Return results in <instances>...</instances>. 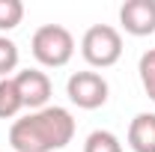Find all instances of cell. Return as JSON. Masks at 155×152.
I'll use <instances>...</instances> for the list:
<instances>
[{
	"label": "cell",
	"mask_w": 155,
	"mask_h": 152,
	"mask_svg": "<svg viewBox=\"0 0 155 152\" xmlns=\"http://www.w3.org/2000/svg\"><path fill=\"white\" fill-rule=\"evenodd\" d=\"M75 137V119L66 107H42L30 111L12 122L9 128V143L15 152H54L69 146Z\"/></svg>",
	"instance_id": "6da1fadb"
},
{
	"label": "cell",
	"mask_w": 155,
	"mask_h": 152,
	"mask_svg": "<svg viewBox=\"0 0 155 152\" xmlns=\"http://www.w3.org/2000/svg\"><path fill=\"white\" fill-rule=\"evenodd\" d=\"M33 57L48 69H63L75 57V36L63 24H42L30 39Z\"/></svg>",
	"instance_id": "7a4b0ae2"
},
{
	"label": "cell",
	"mask_w": 155,
	"mask_h": 152,
	"mask_svg": "<svg viewBox=\"0 0 155 152\" xmlns=\"http://www.w3.org/2000/svg\"><path fill=\"white\" fill-rule=\"evenodd\" d=\"M81 54L93 69H110L122 57V36L110 24H93L81 39Z\"/></svg>",
	"instance_id": "3957f363"
},
{
	"label": "cell",
	"mask_w": 155,
	"mask_h": 152,
	"mask_svg": "<svg viewBox=\"0 0 155 152\" xmlns=\"http://www.w3.org/2000/svg\"><path fill=\"white\" fill-rule=\"evenodd\" d=\"M66 95L72 98V104L84 111H96L107 101V81L98 72H75L66 84Z\"/></svg>",
	"instance_id": "277c9868"
},
{
	"label": "cell",
	"mask_w": 155,
	"mask_h": 152,
	"mask_svg": "<svg viewBox=\"0 0 155 152\" xmlns=\"http://www.w3.org/2000/svg\"><path fill=\"white\" fill-rule=\"evenodd\" d=\"M15 87H18V95L24 101V107L30 111H42L48 107V98H51V78L39 69H24L15 75Z\"/></svg>",
	"instance_id": "5b68a950"
},
{
	"label": "cell",
	"mask_w": 155,
	"mask_h": 152,
	"mask_svg": "<svg viewBox=\"0 0 155 152\" xmlns=\"http://www.w3.org/2000/svg\"><path fill=\"white\" fill-rule=\"evenodd\" d=\"M119 24L131 36H152L155 33V0H128V3H122Z\"/></svg>",
	"instance_id": "8992f818"
},
{
	"label": "cell",
	"mask_w": 155,
	"mask_h": 152,
	"mask_svg": "<svg viewBox=\"0 0 155 152\" xmlns=\"http://www.w3.org/2000/svg\"><path fill=\"white\" fill-rule=\"evenodd\" d=\"M128 146L134 152H155V114H137L131 119Z\"/></svg>",
	"instance_id": "52a82bcc"
},
{
	"label": "cell",
	"mask_w": 155,
	"mask_h": 152,
	"mask_svg": "<svg viewBox=\"0 0 155 152\" xmlns=\"http://www.w3.org/2000/svg\"><path fill=\"white\" fill-rule=\"evenodd\" d=\"M21 107H24V101H21V95H18L15 78H3V81H0V119L18 116Z\"/></svg>",
	"instance_id": "ba28073f"
},
{
	"label": "cell",
	"mask_w": 155,
	"mask_h": 152,
	"mask_svg": "<svg viewBox=\"0 0 155 152\" xmlns=\"http://www.w3.org/2000/svg\"><path fill=\"white\" fill-rule=\"evenodd\" d=\"M84 152H122V143H119V137L114 131L98 128L84 140Z\"/></svg>",
	"instance_id": "9c48e42d"
},
{
	"label": "cell",
	"mask_w": 155,
	"mask_h": 152,
	"mask_svg": "<svg viewBox=\"0 0 155 152\" xmlns=\"http://www.w3.org/2000/svg\"><path fill=\"white\" fill-rule=\"evenodd\" d=\"M24 18V3L21 0H0V33L15 30Z\"/></svg>",
	"instance_id": "30bf717a"
},
{
	"label": "cell",
	"mask_w": 155,
	"mask_h": 152,
	"mask_svg": "<svg viewBox=\"0 0 155 152\" xmlns=\"http://www.w3.org/2000/svg\"><path fill=\"white\" fill-rule=\"evenodd\" d=\"M18 69V45L9 36H0V81Z\"/></svg>",
	"instance_id": "8fae6325"
},
{
	"label": "cell",
	"mask_w": 155,
	"mask_h": 152,
	"mask_svg": "<svg viewBox=\"0 0 155 152\" xmlns=\"http://www.w3.org/2000/svg\"><path fill=\"white\" fill-rule=\"evenodd\" d=\"M137 72H140V84H143L146 95L155 101V48H149V51L140 57V66H137Z\"/></svg>",
	"instance_id": "7c38bea8"
}]
</instances>
